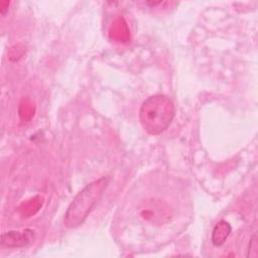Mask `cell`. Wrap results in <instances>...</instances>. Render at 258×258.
Masks as SVG:
<instances>
[{"label": "cell", "mask_w": 258, "mask_h": 258, "mask_svg": "<svg viewBox=\"0 0 258 258\" xmlns=\"http://www.w3.org/2000/svg\"><path fill=\"white\" fill-rule=\"evenodd\" d=\"M110 180V175L102 176L90 182L79 191L64 214L63 223L66 227L74 229L86 221L89 214L103 197Z\"/></svg>", "instance_id": "obj_1"}, {"label": "cell", "mask_w": 258, "mask_h": 258, "mask_svg": "<svg viewBox=\"0 0 258 258\" xmlns=\"http://www.w3.org/2000/svg\"><path fill=\"white\" fill-rule=\"evenodd\" d=\"M175 115V107L171 99L157 94L148 97L139 110V121L142 128L150 135L164 132Z\"/></svg>", "instance_id": "obj_2"}, {"label": "cell", "mask_w": 258, "mask_h": 258, "mask_svg": "<svg viewBox=\"0 0 258 258\" xmlns=\"http://www.w3.org/2000/svg\"><path fill=\"white\" fill-rule=\"evenodd\" d=\"M34 239V232L32 230H24L23 232L10 231L4 233L1 236V244L3 246L12 248V247H22L26 246Z\"/></svg>", "instance_id": "obj_3"}, {"label": "cell", "mask_w": 258, "mask_h": 258, "mask_svg": "<svg viewBox=\"0 0 258 258\" xmlns=\"http://www.w3.org/2000/svg\"><path fill=\"white\" fill-rule=\"evenodd\" d=\"M231 233V226L228 222L226 221H221L219 222L212 233V242L216 246L222 245L226 239L228 238L229 234Z\"/></svg>", "instance_id": "obj_4"}]
</instances>
